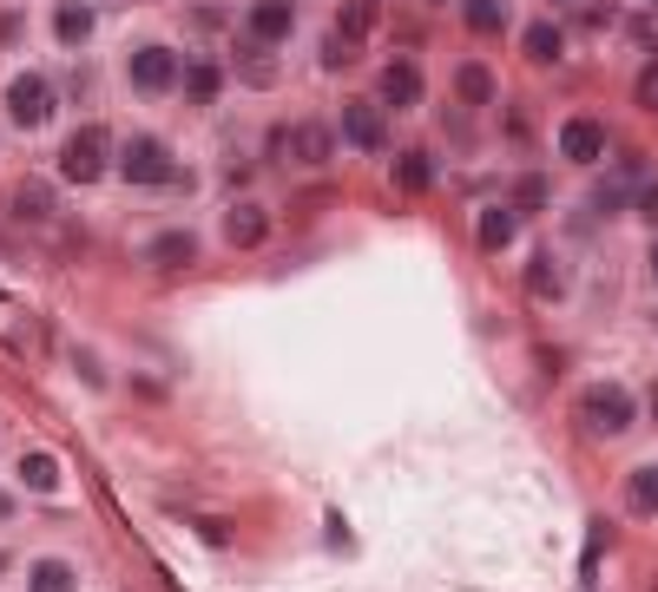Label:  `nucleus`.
Masks as SVG:
<instances>
[{"instance_id": "obj_1", "label": "nucleus", "mask_w": 658, "mask_h": 592, "mask_svg": "<svg viewBox=\"0 0 658 592\" xmlns=\"http://www.w3.org/2000/svg\"><path fill=\"white\" fill-rule=\"evenodd\" d=\"M112 178H125L132 191H165V185H178V178H185V165H178L171 138H158V132H132V138H119Z\"/></svg>"}, {"instance_id": "obj_2", "label": "nucleus", "mask_w": 658, "mask_h": 592, "mask_svg": "<svg viewBox=\"0 0 658 592\" xmlns=\"http://www.w3.org/2000/svg\"><path fill=\"white\" fill-rule=\"evenodd\" d=\"M0 105H7V125L13 132H46L59 119V79L40 72V66H20L7 86H0Z\"/></svg>"}, {"instance_id": "obj_3", "label": "nucleus", "mask_w": 658, "mask_h": 592, "mask_svg": "<svg viewBox=\"0 0 658 592\" xmlns=\"http://www.w3.org/2000/svg\"><path fill=\"white\" fill-rule=\"evenodd\" d=\"M112 158H119V138H112L99 119H86V125H73L66 145H59V178H66V185H99V178H112Z\"/></svg>"}, {"instance_id": "obj_4", "label": "nucleus", "mask_w": 658, "mask_h": 592, "mask_svg": "<svg viewBox=\"0 0 658 592\" xmlns=\"http://www.w3.org/2000/svg\"><path fill=\"white\" fill-rule=\"evenodd\" d=\"M178 79H185V59H178V46H165V40H138L132 53H125V86L152 105V99H171L178 92Z\"/></svg>"}, {"instance_id": "obj_5", "label": "nucleus", "mask_w": 658, "mask_h": 592, "mask_svg": "<svg viewBox=\"0 0 658 592\" xmlns=\"http://www.w3.org/2000/svg\"><path fill=\"white\" fill-rule=\"evenodd\" d=\"M573 415H580V428H587L593 442H613V435H626V428L639 422V402H633L626 382H587Z\"/></svg>"}, {"instance_id": "obj_6", "label": "nucleus", "mask_w": 658, "mask_h": 592, "mask_svg": "<svg viewBox=\"0 0 658 592\" xmlns=\"http://www.w3.org/2000/svg\"><path fill=\"white\" fill-rule=\"evenodd\" d=\"M389 105L382 99H343L336 105V138L343 145H356L363 158H376V152H389Z\"/></svg>"}, {"instance_id": "obj_7", "label": "nucleus", "mask_w": 658, "mask_h": 592, "mask_svg": "<svg viewBox=\"0 0 658 592\" xmlns=\"http://www.w3.org/2000/svg\"><path fill=\"white\" fill-rule=\"evenodd\" d=\"M297 20H303V13H297V0H250V7H244V20H237V40H250V46H270V53H277V46H290V40H297Z\"/></svg>"}, {"instance_id": "obj_8", "label": "nucleus", "mask_w": 658, "mask_h": 592, "mask_svg": "<svg viewBox=\"0 0 658 592\" xmlns=\"http://www.w3.org/2000/svg\"><path fill=\"white\" fill-rule=\"evenodd\" d=\"M198 257H204V237L191 224H165L138 244V264H152V270H191Z\"/></svg>"}, {"instance_id": "obj_9", "label": "nucleus", "mask_w": 658, "mask_h": 592, "mask_svg": "<svg viewBox=\"0 0 658 592\" xmlns=\"http://www.w3.org/2000/svg\"><path fill=\"white\" fill-rule=\"evenodd\" d=\"M376 99L389 105V112H415L422 99H428V72H422V59H389L382 66V79H376Z\"/></svg>"}, {"instance_id": "obj_10", "label": "nucleus", "mask_w": 658, "mask_h": 592, "mask_svg": "<svg viewBox=\"0 0 658 592\" xmlns=\"http://www.w3.org/2000/svg\"><path fill=\"white\" fill-rule=\"evenodd\" d=\"M46 33H53V46H59V53H86V46H92V33H99V7H92V0H53Z\"/></svg>"}, {"instance_id": "obj_11", "label": "nucleus", "mask_w": 658, "mask_h": 592, "mask_svg": "<svg viewBox=\"0 0 658 592\" xmlns=\"http://www.w3.org/2000/svg\"><path fill=\"white\" fill-rule=\"evenodd\" d=\"M606 145H613L606 119H593V112L560 119V158H567V165H600V158H606Z\"/></svg>"}, {"instance_id": "obj_12", "label": "nucleus", "mask_w": 658, "mask_h": 592, "mask_svg": "<svg viewBox=\"0 0 658 592\" xmlns=\"http://www.w3.org/2000/svg\"><path fill=\"white\" fill-rule=\"evenodd\" d=\"M336 145H343V138H336V119H297V125H290V158H297L303 171H323V165L336 158Z\"/></svg>"}, {"instance_id": "obj_13", "label": "nucleus", "mask_w": 658, "mask_h": 592, "mask_svg": "<svg viewBox=\"0 0 658 592\" xmlns=\"http://www.w3.org/2000/svg\"><path fill=\"white\" fill-rule=\"evenodd\" d=\"M494 99H501L494 66H488V59H461V66H455V105H461V112H488Z\"/></svg>"}, {"instance_id": "obj_14", "label": "nucleus", "mask_w": 658, "mask_h": 592, "mask_svg": "<svg viewBox=\"0 0 658 592\" xmlns=\"http://www.w3.org/2000/svg\"><path fill=\"white\" fill-rule=\"evenodd\" d=\"M224 237H231V250H257V244H270V211H264L257 198H237V204L224 211Z\"/></svg>"}, {"instance_id": "obj_15", "label": "nucleus", "mask_w": 658, "mask_h": 592, "mask_svg": "<svg viewBox=\"0 0 658 592\" xmlns=\"http://www.w3.org/2000/svg\"><path fill=\"white\" fill-rule=\"evenodd\" d=\"M178 92H185V99H191L198 112H211V105L224 99V66H218L211 53H198V59L185 66V79H178Z\"/></svg>"}, {"instance_id": "obj_16", "label": "nucleus", "mask_w": 658, "mask_h": 592, "mask_svg": "<svg viewBox=\"0 0 658 592\" xmlns=\"http://www.w3.org/2000/svg\"><path fill=\"white\" fill-rule=\"evenodd\" d=\"M389 185H395L402 198H422V191L435 185V152H428V145H409V152H395V165H389Z\"/></svg>"}, {"instance_id": "obj_17", "label": "nucleus", "mask_w": 658, "mask_h": 592, "mask_svg": "<svg viewBox=\"0 0 658 592\" xmlns=\"http://www.w3.org/2000/svg\"><path fill=\"white\" fill-rule=\"evenodd\" d=\"M521 224H527V217H521L508 198H501V204H481V217H475V244H481V250H508V244L521 237Z\"/></svg>"}, {"instance_id": "obj_18", "label": "nucleus", "mask_w": 658, "mask_h": 592, "mask_svg": "<svg viewBox=\"0 0 658 592\" xmlns=\"http://www.w3.org/2000/svg\"><path fill=\"white\" fill-rule=\"evenodd\" d=\"M521 53H527L534 66H560V59H567V26H560V20H527V26H521Z\"/></svg>"}, {"instance_id": "obj_19", "label": "nucleus", "mask_w": 658, "mask_h": 592, "mask_svg": "<svg viewBox=\"0 0 658 592\" xmlns=\"http://www.w3.org/2000/svg\"><path fill=\"white\" fill-rule=\"evenodd\" d=\"M13 217H26V224H53V217H59V198H53V185L26 178V185L13 191Z\"/></svg>"}, {"instance_id": "obj_20", "label": "nucleus", "mask_w": 658, "mask_h": 592, "mask_svg": "<svg viewBox=\"0 0 658 592\" xmlns=\"http://www.w3.org/2000/svg\"><path fill=\"white\" fill-rule=\"evenodd\" d=\"M527 290H534L540 303H560V297H567V270H560L554 250H534V264H527Z\"/></svg>"}, {"instance_id": "obj_21", "label": "nucleus", "mask_w": 658, "mask_h": 592, "mask_svg": "<svg viewBox=\"0 0 658 592\" xmlns=\"http://www.w3.org/2000/svg\"><path fill=\"white\" fill-rule=\"evenodd\" d=\"M316 59H323V72H349V66L363 59V40H356L349 26H330L323 46H316Z\"/></svg>"}, {"instance_id": "obj_22", "label": "nucleus", "mask_w": 658, "mask_h": 592, "mask_svg": "<svg viewBox=\"0 0 658 592\" xmlns=\"http://www.w3.org/2000/svg\"><path fill=\"white\" fill-rule=\"evenodd\" d=\"M26 592H79L73 560H33L26 567Z\"/></svg>"}, {"instance_id": "obj_23", "label": "nucleus", "mask_w": 658, "mask_h": 592, "mask_svg": "<svg viewBox=\"0 0 658 592\" xmlns=\"http://www.w3.org/2000/svg\"><path fill=\"white\" fill-rule=\"evenodd\" d=\"M237 79H244V86H277V59H270V46L237 40Z\"/></svg>"}, {"instance_id": "obj_24", "label": "nucleus", "mask_w": 658, "mask_h": 592, "mask_svg": "<svg viewBox=\"0 0 658 592\" xmlns=\"http://www.w3.org/2000/svg\"><path fill=\"white\" fill-rule=\"evenodd\" d=\"M547 198H554V185H547L540 171H521V178L508 185V204H514L521 217H534V211H547Z\"/></svg>"}, {"instance_id": "obj_25", "label": "nucleus", "mask_w": 658, "mask_h": 592, "mask_svg": "<svg viewBox=\"0 0 658 592\" xmlns=\"http://www.w3.org/2000/svg\"><path fill=\"white\" fill-rule=\"evenodd\" d=\"M20 488H33V494H53V488H59V455H46V448L20 455Z\"/></svg>"}, {"instance_id": "obj_26", "label": "nucleus", "mask_w": 658, "mask_h": 592, "mask_svg": "<svg viewBox=\"0 0 658 592\" xmlns=\"http://www.w3.org/2000/svg\"><path fill=\"white\" fill-rule=\"evenodd\" d=\"M461 26L481 33V40H494L508 26V0H461Z\"/></svg>"}, {"instance_id": "obj_27", "label": "nucleus", "mask_w": 658, "mask_h": 592, "mask_svg": "<svg viewBox=\"0 0 658 592\" xmlns=\"http://www.w3.org/2000/svg\"><path fill=\"white\" fill-rule=\"evenodd\" d=\"M626 507L633 514H658V468H633V481H626Z\"/></svg>"}, {"instance_id": "obj_28", "label": "nucleus", "mask_w": 658, "mask_h": 592, "mask_svg": "<svg viewBox=\"0 0 658 592\" xmlns=\"http://www.w3.org/2000/svg\"><path fill=\"white\" fill-rule=\"evenodd\" d=\"M633 105H639V112H658V53L639 66V79H633Z\"/></svg>"}, {"instance_id": "obj_29", "label": "nucleus", "mask_w": 658, "mask_h": 592, "mask_svg": "<svg viewBox=\"0 0 658 592\" xmlns=\"http://www.w3.org/2000/svg\"><path fill=\"white\" fill-rule=\"evenodd\" d=\"M633 211H639V224H653L658 231V178H646V185L633 191Z\"/></svg>"}, {"instance_id": "obj_30", "label": "nucleus", "mask_w": 658, "mask_h": 592, "mask_svg": "<svg viewBox=\"0 0 658 592\" xmlns=\"http://www.w3.org/2000/svg\"><path fill=\"white\" fill-rule=\"evenodd\" d=\"M191 26H198V33H218V26H224V7H218V0L191 7Z\"/></svg>"}, {"instance_id": "obj_31", "label": "nucleus", "mask_w": 658, "mask_h": 592, "mask_svg": "<svg viewBox=\"0 0 658 592\" xmlns=\"http://www.w3.org/2000/svg\"><path fill=\"white\" fill-rule=\"evenodd\" d=\"M633 40H646V46H658V20H633Z\"/></svg>"}, {"instance_id": "obj_32", "label": "nucleus", "mask_w": 658, "mask_h": 592, "mask_svg": "<svg viewBox=\"0 0 658 592\" xmlns=\"http://www.w3.org/2000/svg\"><path fill=\"white\" fill-rule=\"evenodd\" d=\"M7 521H13V494L0 488V527H7Z\"/></svg>"}, {"instance_id": "obj_33", "label": "nucleus", "mask_w": 658, "mask_h": 592, "mask_svg": "<svg viewBox=\"0 0 658 592\" xmlns=\"http://www.w3.org/2000/svg\"><path fill=\"white\" fill-rule=\"evenodd\" d=\"M646 264H653V283H658V244H653V257H646Z\"/></svg>"}, {"instance_id": "obj_34", "label": "nucleus", "mask_w": 658, "mask_h": 592, "mask_svg": "<svg viewBox=\"0 0 658 592\" xmlns=\"http://www.w3.org/2000/svg\"><path fill=\"white\" fill-rule=\"evenodd\" d=\"M653 415H658V389H653Z\"/></svg>"}, {"instance_id": "obj_35", "label": "nucleus", "mask_w": 658, "mask_h": 592, "mask_svg": "<svg viewBox=\"0 0 658 592\" xmlns=\"http://www.w3.org/2000/svg\"><path fill=\"white\" fill-rule=\"evenodd\" d=\"M428 7H448V0H428Z\"/></svg>"}, {"instance_id": "obj_36", "label": "nucleus", "mask_w": 658, "mask_h": 592, "mask_svg": "<svg viewBox=\"0 0 658 592\" xmlns=\"http://www.w3.org/2000/svg\"><path fill=\"white\" fill-rule=\"evenodd\" d=\"M0 573H7V554H0Z\"/></svg>"}, {"instance_id": "obj_37", "label": "nucleus", "mask_w": 658, "mask_h": 592, "mask_svg": "<svg viewBox=\"0 0 658 592\" xmlns=\"http://www.w3.org/2000/svg\"><path fill=\"white\" fill-rule=\"evenodd\" d=\"M560 7H580V0H560Z\"/></svg>"}, {"instance_id": "obj_38", "label": "nucleus", "mask_w": 658, "mask_h": 592, "mask_svg": "<svg viewBox=\"0 0 658 592\" xmlns=\"http://www.w3.org/2000/svg\"><path fill=\"white\" fill-rule=\"evenodd\" d=\"M646 7H658V0H646Z\"/></svg>"}]
</instances>
